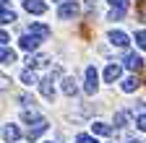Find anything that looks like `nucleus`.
I'll return each instance as SVG.
<instances>
[{
	"label": "nucleus",
	"instance_id": "f257e3e1",
	"mask_svg": "<svg viewBox=\"0 0 146 143\" xmlns=\"http://www.w3.org/2000/svg\"><path fill=\"white\" fill-rule=\"evenodd\" d=\"M76 16H78V3L76 0H65V3L58 8V18H63V21L76 18Z\"/></svg>",
	"mask_w": 146,
	"mask_h": 143
},
{
	"label": "nucleus",
	"instance_id": "20e7f679",
	"mask_svg": "<svg viewBox=\"0 0 146 143\" xmlns=\"http://www.w3.org/2000/svg\"><path fill=\"white\" fill-rule=\"evenodd\" d=\"M47 128H50V122H47V120H42V117H39V120H34V125L29 128V140H36Z\"/></svg>",
	"mask_w": 146,
	"mask_h": 143
},
{
	"label": "nucleus",
	"instance_id": "1a4fd4ad",
	"mask_svg": "<svg viewBox=\"0 0 146 143\" xmlns=\"http://www.w3.org/2000/svg\"><path fill=\"white\" fill-rule=\"evenodd\" d=\"M141 65H143V60L136 55V52H128V55H125V68H131V70H141Z\"/></svg>",
	"mask_w": 146,
	"mask_h": 143
},
{
	"label": "nucleus",
	"instance_id": "bb28decb",
	"mask_svg": "<svg viewBox=\"0 0 146 143\" xmlns=\"http://www.w3.org/2000/svg\"><path fill=\"white\" fill-rule=\"evenodd\" d=\"M128 143H138V140H128Z\"/></svg>",
	"mask_w": 146,
	"mask_h": 143
},
{
	"label": "nucleus",
	"instance_id": "7ed1b4c3",
	"mask_svg": "<svg viewBox=\"0 0 146 143\" xmlns=\"http://www.w3.org/2000/svg\"><path fill=\"white\" fill-rule=\"evenodd\" d=\"M97 70H94V65H89L86 68V83H84V91L86 94H97Z\"/></svg>",
	"mask_w": 146,
	"mask_h": 143
},
{
	"label": "nucleus",
	"instance_id": "0eeeda50",
	"mask_svg": "<svg viewBox=\"0 0 146 143\" xmlns=\"http://www.w3.org/2000/svg\"><path fill=\"white\" fill-rule=\"evenodd\" d=\"M110 42H112L115 47H128V34L125 31H110Z\"/></svg>",
	"mask_w": 146,
	"mask_h": 143
},
{
	"label": "nucleus",
	"instance_id": "412c9836",
	"mask_svg": "<svg viewBox=\"0 0 146 143\" xmlns=\"http://www.w3.org/2000/svg\"><path fill=\"white\" fill-rule=\"evenodd\" d=\"M76 143H97V138H94V135L81 133V135H76Z\"/></svg>",
	"mask_w": 146,
	"mask_h": 143
},
{
	"label": "nucleus",
	"instance_id": "f8f14e48",
	"mask_svg": "<svg viewBox=\"0 0 146 143\" xmlns=\"http://www.w3.org/2000/svg\"><path fill=\"white\" fill-rule=\"evenodd\" d=\"M39 88H42V96H44V99H52V94H55V88H52V78L39 81Z\"/></svg>",
	"mask_w": 146,
	"mask_h": 143
},
{
	"label": "nucleus",
	"instance_id": "dca6fc26",
	"mask_svg": "<svg viewBox=\"0 0 146 143\" xmlns=\"http://www.w3.org/2000/svg\"><path fill=\"white\" fill-rule=\"evenodd\" d=\"M0 18H3V24H13L16 21V13L8 11V5H3V13H0Z\"/></svg>",
	"mask_w": 146,
	"mask_h": 143
},
{
	"label": "nucleus",
	"instance_id": "aec40b11",
	"mask_svg": "<svg viewBox=\"0 0 146 143\" xmlns=\"http://www.w3.org/2000/svg\"><path fill=\"white\" fill-rule=\"evenodd\" d=\"M136 44L146 52V31H138V34H136Z\"/></svg>",
	"mask_w": 146,
	"mask_h": 143
},
{
	"label": "nucleus",
	"instance_id": "a878e982",
	"mask_svg": "<svg viewBox=\"0 0 146 143\" xmlns=\"http://www.w3.org/2000/svg\"><path fill=\"white\" fill-rule=\"evenodd\" d=\"M18 101H21V104H34V99H29L26 94H21V96H18Z\"/></svg>",
	"mask_w": 146,
	"mask_h": 143
},
{
	"label": "nucleus",
	"instance_id": "9d476101",
	"mask_svg": "<svg viewBox=\"0 0 146 143\" xmlns=\"http://www.w3.org/2000/svg\"><path fill=\"white\" fill-rule=\"evenodd\" d=\"M31 34H36V37H42V39H47L50 34H52V29L50 26H44V24H31V29H29Z\"/></svg>",
	"mask_w": 146,
	"mask_h": 143
},
{
	"label": "nucleus",
	"instance_id": "f3484780",
	"mask_svg": "<svg viewBox=\"0 0 146 143\" xmlns=\"http://www.w3.org/2000/svg\"><path fill=\"white\" fill-rule=\"evenodd\" d=\"M21 81H24L26 86H31V83H36V76H34V70H24V73H21Z\"/></svg>",
	"mask_w": 146,
	"mask_h": 143
},
{
	"label": "nucleus",
	"instance_id": "5701e85b",
	"mask_svg": "<svg viewBox=\"0 0 146 143\" xmlns=\"http://www.w3.org/2000/svg\"><path fill=\"white\" fill-rule=\"evenodd\" d=\"M136 125H138V130L146 133V115H138V117H136Z\"/></svg>",
	"mask_w": 146,
	"mask_h": 143
},
{
	"label": "nucleus",
	"instance_id": "4468645a",
	"mask_svg": "<svg viewBox=\"0 0 146 143\" xmlns=\"http://www.w3.org/2000/svg\"><path fill=\"white\" fill-rule=\"evenodd\" d=\"M91 133H94V135H110L112 128H110L107 122H94V125H91Z\"/></svg>",
	"mask_w": 146,
	"mask_h": 143
},
{
	"label": "nucleus",
	"instance_id": "9b49d317",
	"mask_svg": "<svg viewBox=\"0 0 146 143\" xmlns=\"http://www.w3.org/2000/svg\"><path fill=\"white\" fill-rule=\"evenodd\" d=\"M0 60H3V65L16 63V52H13V49H8V44H3V49H0Z\"/></svg>",
	"mask_w": 146,
	"mask_h": 143
},
{
	"label": "nucleus",
	"instance_id": "2eb2a0df",
	"mask_svg": "<svg viewBox=\"0 0 146 143\" xmlns=\"http://www.w3.org/2000/svg\"><path fill=\"white\" fill-rule=\"evenodd\" d=\"M136 88H138V78H136V76H131V78L123 81V91H125V94H133Z\"/></svg>",
	"mask_w": 146,
	"mask_h": 143
},
{
	"label": "nucleus",
	"instance_id": "4be33fe9",
	"mask_svg": "<svg viewBox=\"0 0 146 143\" xmlns=\"http://www.w3.org/2000/svg\"><path fill=\"white\" fill-rule=\"evenodd\" d=\"M125 117H128L125 112H117L115 115V128H123V125H125Z\"/></svg>",
	"mask_w": 146,
	"mask_h": 143
},
{
	"label": "nucleus",
	"instance_id": "6ab92c4d",
	"mask_svg": "<svg viewBox=\"0 0 146 143\" xmlns=\"http://www.w3.org/2000/svg\"><path fill=\"white\" fill-rule=\"evenodd\" d=\"M123 13H125V8H112V11H110V21H120Z\"/></svg>",
	"mask_w": 146,
	"mask_h": 143
},
{
	"label": "nucleus",
	"instance_id": "f03ea898",
	"mask_svg": "<svg viewBox=\"0 0 146 143\" xmlns=\"http://www.w3.org/2000/svg\"><path fill=\"white\" fill-rule=\"evenodd\" d=\"M39 42H42V37H36V34H24L21 39H18V47H21L24 52H34L36 47H39Z\"/></svg>",
	"mask_w": 146,
	"mask_h": 143
},
{
	"label": "nucleus",
	"instance_id": "a211bd4d",
	"mask_svg": "<svg viewBox=\"0 0 146 143\" xmlns=\"http://www.w3.org/2000/svg\"><path fill=\"white\" fill-rule=\"evenodd\" d=\"M47 63V57L44 55H36V57H29V68H39V65H44Z\"/></svg>",
	"mask_w": 146,
	"mask_h": 143
},
{
	"label": "nucleus",
	"instance_id": "393cba45",
	"mask_svg": "<svg viewBox=\"0 0 146 143\" xmlns=\"http://www.w3.org/2000/svg\"><path fill=\"white\" fill-rule=\"evenodd\" d=\"M24 120H39V117H36V112H34V109H31V112L26 109V112H24Z\"/></svg>",
	"mask_w": 146,
	"mask_h": 143
},
{
	"label": "nucleus",
	"instance_id": "423d86ee",
	"mask_svg": "<svg viewBox=\"0 0 146 143\" xmlns=\"http://www.w3.org/2000/svg\"><path fill=\"white\" fill-rule=\"evenodd\" d=\"M24 8H26L29 13H36V16L47 11V5L42 3V0H24Z\"/></svg>",
	"mask_w": 146,
	"mask_h": 143
},
{
	"label": "nucleus",
	"instance_id": "ddd939ff",
	"mask_svg": "<svg viewBox=\"0 0 146 143\" xmlns=\"http://www.w3.org/2000/svg\"><path fill=\"white\" fill-rule=\"evenodd\" d=\"M78 88H76V78H63V94L65 96H73Z\"/></svg>",
	"mask_w": 146,
	"mask_h": 143
},
{
	"label": "nucleus",
	"instance_id": "6e6552de",
	"mask_svg": "<svg viewBox=\"0 0 146 143\" xmlns=\"http://www.w3.org/2000/svg\"><path fill=\"white\" fill-rule=\"evenodd\" d=\"M3 138H5L8 143H13V140H18V138H21V130H18L16 125H11V122H8L5 128H3Z\"/></svg>",
	"mask_w": 146,
	"mask_h": 143
},
{
	"label": "nucleus",
	"instance_id": "cd10ccee",
	"mask_svg": "<svg viewBox=\"0 0 146 143\" xmlns=\"http://www.w3.org/2000/svg\"><path fill=\"white\" fill-rule=\"evenodd\" d=\"M47 143H50V140H47Z\"/></svg>",
	"mask_w": 146,
	"mask_h": 143
},
{
	"label": "nucleus",
	"instance_id": "39448f33",
	"mask_svg": "<svg viewBox=\"0 0 146 143\" xmlns=\"http://www.w3.org/2000/svg\"><path fill=\"white\" fill-rule=\"evenodd\" d=\"M120 73H123V70H120V65L110 63V65L104 68V81H107V83H115V81L120 78Z\"/></svg>",
	"mask_w": 146,
	"mask_h": 143
},
{
	"label": "nucleus",
	"instance_id": "b1692460",
	"mask_svg": "<svg viewBox=\"0 0 146 143\" xmlns=\"http://www.w3.org/2000/svg\"><path fill=\"white\" fill-rule=\"evenodd\" d=\"M112 8H128V0H107Z\"/></svg>",
	"mask_w": 146,
	"mask_h": 143
}]
</instances>
